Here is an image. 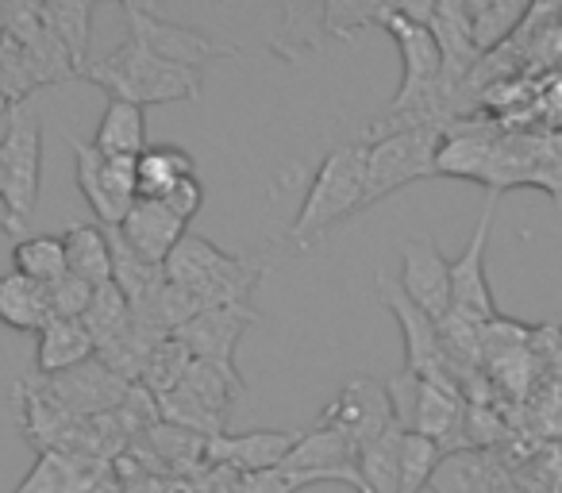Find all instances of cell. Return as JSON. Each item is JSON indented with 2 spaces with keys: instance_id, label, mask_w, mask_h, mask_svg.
Here are the masks:
<instances>
[{
  "instance_id": "32",
  "label": "cell",
  "mask_w": 562,
  "mask_h": 493,
  "mask_svg": "<svg viewBox=\"0 0 562 493\" xmlns=\"http://www.w3.org/2000/svg\"><path fill=\"white\" fill-rule=\"evenodd\" d=\"M385 16H390V4H378V0H336V4H328V35H336V40L351 43L355 32L367 24H385Z\"/></svg>"
},
{
  "instance_id": "3",
  "label": "cell",
  "mask_w": 562,
  "mask_h": 493,
  "mask_svg": "<svg viewBox=\"0 0 562 493\" xmlns=\"http://www.w3.org/2000/svg\"><path fill=\"white\" fill-rule=\"evenodd\" d=\"M270 262L243 259V255L220 251L216 243L204 235L189 232L186 239L173 247L166 259V282L189 290L204 309H224V305H250V290L258 278L266 274Z\"/></svg>"
},
{
  "instance_id": "24",
  "label": "cell",
  "mask_w": 562,
  "mask_h": 493,
  "mask_svg": "<svg viewBox=\"0 0 562 493\" xmlns=\"http://www.w3.org/2000/svg\"><path fill=\"white\" fill-rule=\"evenodd\" d=\"M40 20L50 40L70 55L78 78L89 70V43H93V4H40Z\"/></svg>"
},
{
  "instance_id": "18",
  "label": "cell",
  "mask_w": 562,
  "mask_h": 493,
  "mask_svg": "<svg viewBox=\"0 0 562 493\" xmlns=\"http://www.w3.org/2000/svg\"><path fill=\"white\" fill-rule=\"evenodd\" d=\"M89 359H97V344L81 321H47L40 328L35 374L55 378V374H66V370L81 367V362H89Z\"/></svg>"
},
{
  "instance_id": "12",
  "label": "cell",
  "mask_w": 562,
  "mask_h": 493,
  "mask_svg": "<svg viewBox=\"0 0 562 493\" xmlns=\"http://www.w3.org/2000/svg\"><path fill=\"white\" fill-rule=\"evenodd\" d=\"M321 424L339 428L359 451L367 444H374L378 436H385V432L397 424L393 421V405H390V393H385V382L367 378V374L351 378V382L344 385V393L321 413Z\"/></svg>"
},
{
  "instance_id": "19",
  "label": "cell",
  "mask_w": 562,
  "mask_h": 493,
  "mask_svg": "<svg viewBox=\"0 0 562 493\" xmlns=\"http://www.w3.org/2000/svg\"><path fill=\"white\" fill-rule=\"evenodd\" d=\"M328 40V4H285L281 9V24L270 35L266 47L278 58L297 66L305 55H313L321 43Z\"/></svg>"
},
{
  "instance_id": "14",
  "label": "cell",
  "mask_w": 562,
  "mask_h": 493,
  "mask_svg": "<svg viewBox=\"0 0 562 493\" xmlns=\"http://www.w3.org/2000/svg\"><path fill=\"white\" fill-rule=\"evenodd\" d=\"M305 432H243V436H224L209 439L204 447V462L220 470H232V474H262V470H278L281 462L290 459V451L301 444Z\"/></svg>"
},
{
  "instance_id": "17",
  "label": "cell",
  "mask_w": 562,
  "mask_h": 493,
  "mask_svg": "<svg viewBox=\"0 0 562 493\" xmlns=\"http://www.w3.org/2000/svg\"><path fill=\"white\" fill-rule=\"evenodd\" d=\"M112 474V462L66 451H40L12 493H93Z\"/></svg>"
},
{
  "instance_id": "37",
  "label": "cell",
  "mask_w": 562,
  "mask_h": 493,
  "mask_svg": "<svg viewBox=\"0 0 562 493\" xmlns=\"http://www.w3.org/2000/svg\"><path fill=\"white\" fill-rule=\"evenodd\" d=\"M93 493H124V482H120V478H116V470H112V474L109 478H104V482L101 485H97V490Z\"/></svg>"
},
{
  "instance_id": "20",
  "label": "cell",
  "mask_w": 562,
  "mask_h": 493,
  "mask_svg": "<svg viewBox=\"0 0 562 493\" xmlns=\"http://www.w3.org/2000/svg\"><path fill=\"white\" fill-rule=\"evenodd\" d=\"M193 158L186 147L173 143H150L139 158H135V178H139L143 201H166L186 178H193Z\"/></svg>"
},
{
  "instance_id": "39",
  "label": "cell",
  "mask_w": 562,
  "mask_h": 493,
  "mask_svg": "<svg viewBox=\"0 0 562 493\" xmlns=\"http://www.w3.org/2000/svg\"><path fill=\"white\" fill-rule=\"evenodd\" d=\"M0 201H4V166H0Z\"/></svg>"
},
{
  "instance_id": "29",
  "label": "cell",
  "mask_w": 562,
  "mask_h": 493,
  "mask_svg": "<svg viewBox=\"0 0 562 493\" xmlns=\"http://www.w3.org/2000/svg\"><path fill=\"white\" fill-rule=\"evenodd\" d=\"M132 321H135V313H132V305H127L124 293H120V285H116V282L97 285V290H93V301H89L86 316H81L86 332L93 336L97 351H101V347H109L112 339L124 336V332L132 328Z\"/></svg>"
},
{
  "instance_id": "31",
  "label": "cell",
  "mask_w": 562,
  "mask_h": 493,
  "mask_svg": "<svg viewBox=\"0 0 562 493\" xmlns=\"http://www.w3.org/2000/svg\"><path fill=\"white\" fill-rule=\"evenodd\" d=\"M439 462H443V447L431 444L424 436L405 432V447H401V478H397V493H424L436 478Z\"/></svg>"
},
{
  "instance_id": "13",
  "label": "cell",
  "mask_w": 562,
  "mask_h": 493,
  "mask_svg": "<svg viewBox=\"0 0 562 493\" xmlns=\"http://www.w3.org/2000/svg\"><path fill=\"white\" fill-rule=\"evenodd\" d=\"M401 290L408 293L416 309L431 316V321H443L451 313V262L443 259V251L436 247L431 235L424 239L401 243Z\"/></svg>"
},
{
  "instance_id": "27",
  "label": "cell",
  "mask_w": 562,
  "mask_h": 493,
  "mask_svg": "<svg viewBox=\"0 0 562 493\" xmlns=\"http://www.w3.org/2000/svg\"><path fill=\"white\" fill-rule=\"evenodd\" d=\"M470 9V27H474V43L482 55L505 47V40H513V32H520V24L531 16L528 4H513V0H474Z\"/></svg>"
},
{
  "instance_id": "5",
  "label": "cell",
  "mask_w": 562,
  "mask_h": 493,
  "mask_svg": "<svg viewBox=\"0 0 562 493\" xmlns=\"http://www.w3.org/2000/svg\"><path fill=\"white\" fill-rule=\"evenodd\" d=\"M443 135V127H405V132L367 139V197H362V209L413 186V181L436 178Z\"/></svg>"
},
{
  "instance_id": "21",
  "label": "cell",
  "mask_w": 562,
  "mask_h": 493,
  "mask_svg": "<svg viewBox=\"0 0 562 493\" xmlns=\"http://www.w3.org/2000/svg\"><path fill=\"white\" fill-rule=\"evenodd\" d=\"M50 321L47 305V285L32 282V278L16 274V270H4L0 274V324L12 332H35Z\"/></svg>"
},
{
  "instance_id": "23",
  "label": "cell",
  "mask_w": 562,
  "mask_h": 493,
  "mask_svg": "<svg viewBox=\"0 0 562 493\" xmlns=\"http://www.w3.org/2000/svg\"><path fill=\"white\" fill-rule=\"evenodd\" d=\"M93 147L109 158H139L147 150V120H143L139 104L109 101L93 132Z\"/></svg>"
},
{
  "instance_id": "33",
  "label": "cell",
  "mask_w": 562,
  "mask_h": 493,
  "mask_svg": "<svg viewBox=\"0 0 562 493\" xmlns=\"http://www.w3.org/2000/svg\"><path fill=\"white\" fill-rule=\"evenodd\" d=\"M93 301V285L81 282V278L66 274L55 285H47V305H50V321H81Z\"/></svg>"
},
{
  "instance_id": "36",
  "label": "cell",
  "mask_w": 562,
  "mask_h": 493,
  "mask_svg": "<svg viewBox=\"0 0 562 493\" xmlns=\"http://www.w3.org/2000/svg\"><path fill=\"white\" fill-rule=\"evenodd\" d=\"M543 104H547V116H551L554 124H562V78H554L551 86H547Z\"/></svg>"
},
{
  "instance_id": "16",
  "label": "cell",
  "mask_w": 562,
  "mask_h": 493,
  "mask_svg": "<svg viewBox=\"0 0 562 493\" xmlns=\"http://www.w3.org/2000/svg\"><path fill=\"white\" fill-rule=\"evenodd\" d=\"M116 232L124 235V243L139 259L155 262V267H166L173 247L189 235V224L181 216H173L162 201H143L139 197V201L127 209L124 224H120Z\"/></svg>"
},
{
  "instance_id": "15",
  "label": "cell",
  "mask_w": 562,
  "mask_h": 493,
  "mask_svg": "<svg viewBox=\"0 0 562 493\" xmlns=\"http://www.w3.org/2000/svg\"><path fill=\"white\" fill-rule=\"evenodd\" d=\"M258 321H262V316H258L250 305H224V309H209V313L193 316V321H189L186 328L173 332V336L189 347L193 359L235 367V347H239L243 332Z\"/></svg>"
},
{
  "instance_id": "22",
  "label": "cell",
  "mask_w": 562,
  "mask_h": 493,
  "mask_svg": "<svg viewBox=\"0 0 562 493\" xmlns=\"http://www.w3.org/2000/svg\"><path fill=\"white\" fill-rule=\"evenodd\" d=\"M63 243H66V267H70L74 278L89 282L93 290L112 282V243L101 224H74L63 235Z\"/></svg>"
},
{
  "instance_id": "35",
  "label": "cell",
  "mask_w": 562,
  "mask_h": 493,
  "mask_svg": "<svg viewBox=\"0 0 562 493\" xmlns=\"http://www.w3.org/2000/svg\"><path fill=\"white\" fill-rule=\"evenodd\" d=\"M162 204L173 212V216H181L189 224V220H193L196 212L204 209V186H201V178H196V173H193V178H186L178 189H173L170 197H166Z\"/></svg>"
},
{
  "instance_id": "9",
  "label": "cell",
  "mask_w": 562,
  "mask_h": 493,
  "mask_svg": "<svg viewBox=\"0 0 562 493\" xmlns=\"http://www.w3.org/2000/svg\"><path fill=\"white\" fill-rule=\"evenodd\" d=\"M124 20H127V35H132V40H139L143 47H150L158 58H166V63H173V66H186V70L201 74L204 66L216 63V58L239 55L232 43L212 40L209 32L170 24V20L158 16L150 4H124Z\"/></svg>"
},
{
  "instance_id": "11",
  "label": "cell",
  "mask_w": 562,
  "mask_h": 493,
  "mask_svg": "<svg viewBox=\"0 0 562 493\" xmlns=\"http://www.w3.org/2000/svg\"><path fill=\"white\" fill-rule=\"evenodd\" d=\"M497 197L490 193L482 216H477V227L470 235L467 251L451 262V309L477 324H493L497 321V301H493L490 278H485V247H490V227H493V212H497Z\"/></svg>"
},
{
  "instance_id": "30",
  "label": "cell",
  "mask_w": 562,
  "mask_h": 493,
  "mask_svg": "<svg viewBox=\"0 0 562 493\" xmlns=\"http://www.w3.org/2000/svg\"><path fill=\"white\" fill-rule=\"evenodd\" d=\"M189 362H193V355H189V347L181 344L178 336L162 339V344H158V351L150 355V362H147V370H143L139 385L155 401L166 397V393L178 390V385H181V378H186Z\"/></svg>"
},
{
  "instance_id": "38",
  "label": "cell",
  "mask_w": 562,
  "mask_h": 493,
  "mask_svg": "<svg viewBox=\"0 0 562 493\" xmlns=\"http://www.w3.org/2000/svg\"><path fill=\"white\" fill-rule=\"evenodd\" d=\"M0 112H12V101H9V89H4V74H0Z\"/></svg>"
},
{
  "instance_id": "6",
  "label": "cell",
  "mask_w": 562,
  "mask_h": 493,
  "mask_svg": "<svg viewBox=\"0 0 562 493\" xmlns=\"http://www.w3.org/2000/svg\"><path fill=\"white\" fill-rule=\"evenodd\" d=\"M0 166H4V235L24 239L27 216L35 212L43 186V124L24 109L9 112V127L0 135Z\"/></svg>"
},
{
  "instance_id": "26",
  "label": "cell",
  "mask_w": 562,
  "mask_h": 493,
  "mask_svg": "<svg viewBox=\"0 0 562 493\" xmlns=\"http://www.w3.org/2000/svg\"><path fill=\"white\" fill-rule=\"evenodd\" d=\"M401 447H405V428L393 424L385 436L367 444L359 451V493H397L401 478Z\"/></svg>"
},
{
  "instance_id": "34",
  "label": "cell",
  "mask_w": 562,
  "mask_h": 493,
  "mask_svg": "<svg viewBox=\"0 0 562 493\" xmlns=\"http://www.w3.org/2000/svg\"><path fill=\"white\" fill-rule=\"evenodd\" d=\"M308 485H321L316 478L297 474V470H262V474H239L235 478V493H301Z\"/></svg>"
},
{
  "instance_id": "7",
  "label": "cell",
  "mask_w": 562,
  "mask_h": 493,
  "mask_svg": "<svg viewBox=\"0 0 562 493\" xmlns=\"http://www.w3.org/2000/svg\"><path fill=\"white\" fill-rule=\"evenodd\" d=\"M78 166V189L93 209L101 227H120L135 201H139V178H135V158H109L93 143L66 132Z\"/></svg>"
},
{
  "instance_id": "4",
  "label": "cell",
  "mask_w": 562,
  "mask_h": 493,
  "mask_svg": "<svg viewBox=\"0 0 562 493\" xmlns=\"http://www.w3.org/2000/svg\"><path fill=\"white\" fill-rule=\"evenodd\" d=\"M243 390H247V382H243L235 367L193 359L178 390L158 397V416H162V424H173V428L216 439V436H224L227 408H232V401L239 397Z\"/></svg>"
},
{
  "instance_id": "25",
  "label": "cell",
  "mask_w": 562,
  "mask_h": 493,
  "mask_svg": "<svg viewBox=\"0 0 562 493\" xmlns=\"http://www.w3.org/2000/svg\"><path fill=\"white\" fill-rule=\"evenodd\" d=\"M431 490L436 493H497L501 478L482 451H451L439 462L436 478H431Z\"/></svg>"
},
{
  "instance_id": "8",
  "label": "cell",
  "mask_w": 562,
  "mask_h": 493,
  "mask_svg": "<svg viewBox=\"0 0 562 493\" xmlns=\"http://www.w3.org/2000/svg\"><path fill=\"white\" fill-rule=\"evenodd\" d=\"M378 298H382V305L393 313V321L401 324V336H405V370L428 378V382L462 390L459 370H454L451 355H447V347H443V336H439V324L431 321L424 309H416L413 301H408V293L401 290L397 278H390L385 270H378Z\"/></svg>"
},
{
  "instance_id": "1",
  "label": "cell",
  "mask_w": 562,
  "mask_h": 493,
  "mask_svg": "<svg viewBox=\"0 0 562 493\" xmlns=\"http://www.w3.org/2000/svg\"><path fill=\"white\" fill-rule=\"evenodd\" d=\"M367 197V139L362 143H339L321 158L308 186L305 201H301L297 216H293L290 239L293 251H308L316 239L331 232L339 220L355 216Z\"/></svg>"
},
{
  "instance_id": "28",
  "label": "cell",
  "mask_w": 562,
  "mask_h": 493,
  "mask_svg": "<svg viewBox=\"0 0 562 493\" xmlns=\"http://www.w3.org/2000/svg\"><path fill=\"white\" fill-rule=\"evenodd\" d=\"M12 270L40 285H55L58 278L70 274L63 235H24V239H16V247H12Z\"/></svg>"
},
{
  "instance_id": "10",
  "label": "cell",
  "mask_w": 562,
  "mask_h": 493,
  "mask_svg": "<svg viewBox=\"0 0 562 493\" xmlns=\"http://www.w3.org/2000/svg\"><path fill=\"white\" fill-rule=\"evenodd\" d=\"M32 382L40 385L63 413H70L74 421L116 413L127 401V393H132V382L112 374L101 359H89V362H81V367L66 370V374H55V378L32 374Z\"/></svg>"
},
{
  "instance_id": "2",
  "label": "cell",
  "mask_w": 562,
  "mask_h": 493,
  "mask_svg": "<svg viewBox=\"0 0 562 493\" xmlns=\"http://www.w3.org/2000/svg\"><path fill=\"white\" fill-rule=\"evenodd\" d=\"M81 78L101 86L109 101H127L139 109L170 101H201V74L166 63L132 35L116 51H109L101 63H89Z\"/></svg>"
}]
</instances>
